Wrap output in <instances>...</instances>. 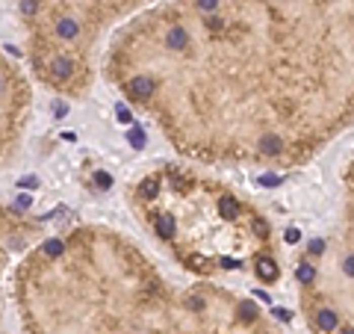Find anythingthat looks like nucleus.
Wrapping results in <instances>:
<instances>
[{"instance_id": "1", "label": "nucleus", "mask_w": 354, "mask_h": 334, "mask_svg": "<svg viewBox=\"0 0 354 334\" xmlns=\"http://www.w3.org/2000/svg\"><path fill=\"white\" fill-rule=\"evenodd\" d=\"M195 3H198V9H201V12H216L221 0H195Z\"/></svg>"}]
</instances>
